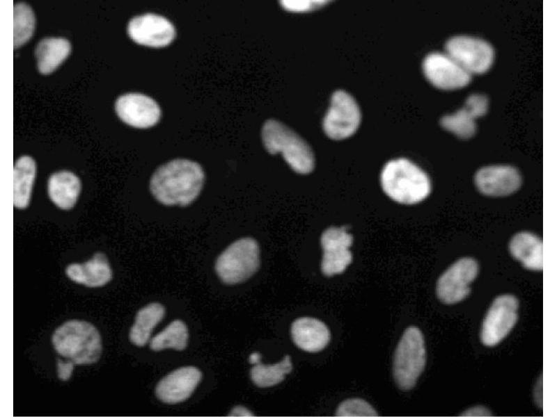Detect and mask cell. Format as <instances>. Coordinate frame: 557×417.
<instances>
[{"label":"cell","instance_id":"cell-1","mask_svg":"<svg viewBox=\"0 0 557 417\" xmlns=\"http://www.w3.org/2000/svg\"><path fill=\"white\" fill-rule=\"evenodd\" d=\"M204 181L205 172L199 163L177 158L155 170L150 180V190L162 204L186 206L198 197Z\"/></svg>","mask_w":557,"mask_h":417},{"label":"cell","instance_id":"cell-2","mask_svg":"<svg viewBox=\"0 0 557 417\" xmlns=\"http://www.w3.org/2000/svg\"><path fill=\"white\" fill-rule=\"evenodd\" d=\"M380 182L389 197L403 204L419 203L431 192V182L427 174L405 158L386 163L381 172Z\"/></svg>","mask_w":557,"mask_h":417},{"label":"cell","instance_id":"cell-3","mask_svg":"<svg viewBox=\"0 0 557 417\" xmlns=\"http://www.w3.org/2000/svg\"><path fill=\"white\" fill-rule=\"evenodd\" d=\"M52 341L56 352L74 364L95 363L102 354L100 334L86 321L71 320L64 322L55 330Z\"/></svg>","mask_w":557,"mask_h":417},{"label":"cell","instance_id":"cell-4","mask_svg":"<svg viewBox=\"0 0 557 417\" xmlns=\"http://www.w3.org/2000/svg\"><path fill=\"white\" fill-rule=\"evenodd\" d=\"M262 140L269 154H281L295 172L307 174L313 170L315 157L311 148L283 123L276 120H267L262 128Z\"/></svg>","mask_w":557,"mask_h":417},{"label":"cell","instance_id":"cell-5","mask_svg":"<svg viewBox=\"0 0 557 417\" xmlns=\"http://www.w3.org/2000/svg\"><path fill=\"white\" fill-rule=\"evenodd\" d=\"M426 352L421 330L414 326L403 333L395 349L393 373L397 385L402 390H409L416 384L424 370Z\"/></svg>","mask_w":557,"mask_h":417},{"label":"cell","instance_id":"cell-6","mask_svg":"<svg viewBox=\"0 0 557 417\" xmlns=\"http://www.w3.org/2000/svg\"><path fill=\"white\" fill-rule=\"evenodd\" d=\"M260 265V249L250 237L231 243L217 258L215 270L226 284H236L250 278Z\"/></svg>","mask_w":557,"mask_h":417},{"label":"cell","instance_id":"cell-7","mask_svg":"<svg viewBox=\"0 0 557 417\" xmlns=\"http://www.w3.org/2000/svg\"><path fill=\"white\" fill-rule=\"evenodd\" d=\"M361 120L360 108L348 92H334L329 110L323 120V129L329 138L340 140L356 133Z\"/></svg>","mask_w":557,"mask_h":417},{"label":"cell","instance_id":"cell-8","mask_svg":"<svg viewBox=\"0 0 557 417\" xmlns=\"http://www.w3.org/2000/svg\"><path fill=\"white\" fill-rule=\"evenodd\" d=\"M448 56L469 74H481L492 66L494 51L487 42L469 36H455L447 40Z\"/></svg>","mask_w":557,"mask_h":417},{"label":"cell","instance_id":"cell-9","mask_svg":"<svg viewBox=\"0 0 557 417\" xmlns=\"http://www.w3.org/2000/svg\"><path fill=\"white\" fill-rule=\"evenodd\" d=\"M517 316L518 300L514 295L505 294L495 298L482 324L483 344L487 347L499 344L514 327Z\"/></svg>","mask_w":557,"mask_h":417},{"label":"cell","instance_id":"cell-10","mask_svg":"<svg viewBox=\"0 0 557 417\" xmlns=\"http://www.w3.org/2000/svg\"><path fill=\"white\" fill-rule=\"evenodd\" d=\"M478 273V264L474 259H460L439 277L436 288L439 299L446 304L462 301L469 295Z\"/></svg>","mask_w":557,"mask_h":417},{"label":"cell","instance_id":"cell-11","mask_svg":"<svg viewBox=\"0 0 557 417\" xmlns=\"http://www.w3.org/2000/svg\"><path fill=\"white\" fill-rule=\"evenodd\" d=\"M320 242L324 251L321 262L322 273L331 277L343 272L352 261L350 247L353 237L347 228H328L322 233Z\"/></svg>","mask_w":557,"mask_h":417},{"label":"cell","instance_id":"cell-12","mask_svg":"<svg viewBox=\"0 0 557 417\" xmlns=\"http://www.w3.org/2000/svg\"><path fill=\"white\" fill-rule=\"evenodd\" d=\"M127 33L137 44L159 48L171 43L176 32L173 24L164 17L146 13L130 21Z\"/></svg>","mask_w":557,"mask_h":417},{"label":"cell","instance_id":"cell-13","mask_svg":"<svg viewBox=\"0 0 557 417\" xmlns=\"http://www.w3.org/2000/svg\"><path fill=\"white\" fill-rule=\"evenodd\" d=\"M427 79L436 88L450 90L465 87L471 75L448 55L434 52L428 54L423 62Z\"/></svg>","mask_w":557,"mask_h":417},{"label":"cell","instance_id":"cell-14","mask_svg":"<svg viewBox=\"0 0 557 417\" xmlns=\"http://www.w3.org/2000/svg\"><path fill=\"white\" fill-rule=\"evenodd\" d=\"M521 176L515 167L506 165L483 167L474 176V183L480 193L489 197H503L518 190Z\"/></svg>","mask_w":557,"mask_h":417},{"label":"cell","instance_id":"cell-15","mask_svg":"<svg viewBox=\"0 0 557 417\" xmlns=\"http://www.w3.org/2000/svg\"><path fill=\"white\" fill-rule=\"evenodd\" d=\"M115 108L124 122L136 128L152 126L161 117L158 104L151 97L141 93H127L119 97Z\"/></svg>","mask_w":557,"mask_h":417},{"label":"cell","instance_id":"cell-16","mask_svg":"<svg viewBox=\"0 0 557 417\" xmlns=\"http://www.w3.org/2000/svg\"><path fill=\"white\" fill-rule=\"evenodd\" d=\"M201 377V372L194 366L178 368L158 382L155 388V395L159 400L166 404L182 402L192 394Z\"/></svg>","mask_w":557,"mask_h":417},{"label":"cell","instance_id":"cell-17","mask_svg":"<svg viewBox=\"0 0 557 417\" xmlns=\"http://www.w3.org/2000/svg\"><path fill=\"white\" fill-rule=\"evenodd\" d=\"M488 99L481 94L470 95L464 104L455 113L444 115L440 120L441 126L461 139H469L476 131L475 118L486 114Z\"/></svg>","mask_w":557,"mask_h":417},{"label":"cell","instance_id":"cell-18","mask_svg":"<svg viewBox=\"0 0 557 417\" xmlns=\"http://www.w3.org/2000/svg\"><path fill=\"white\" fill-rule=\"evenodd\" d=\"M291 335L296 345L308 352L321 351L331 338L329 329L323 322L309 317L296 319L291 327Z\"/></svg>","mask_w":557,"mask_h":417},{"label":"cell","instance_id":"cell-19","mask_svg":"<svg viewBox=\"0 0 557 417\" xmlns=\"http://www.w3.org/2000/svg\"><path fill=\"white\" fill-rule=\"evenodd\" d=\"M68 278L88 287H100L112 278V270L105 254L97 252L88 261L72 263L65 269Z\"/></svg>","mask_w":557,"mask_h":417},{"label":"cell","instance_id":"cell-20","mask_svg":"<svg viewBox=\"0 0 557 417\" xmlns=\"http://www.w3.org/2000/svg\"><path fill=\"white\" fill-rule=\"evenodd\" d=\"M81 189L80 179L68 170L51 174L47 182L50 200L59 208L69 210L76 204Z\"/></svg>","mask_w":557,"mask_h":417},{"label":"cell","instance_id":"cell-21","mask_svg":"<svg viewBox=\"0 0 557 417\" xmlns=\"http://www.w3.org/2000/svg\"><path fill=\"white\" fill-rule=\"evenodd\" d=\"M509 250L511 255L526 269L542 270V243L535 234L528 231L516 234L510 241Z\"/></svg>","mask_w":557,"mask_h":417},{"label":"cell","instance_id":"cell-22","mask_svg":"<svg viewBox=\"0 0 557 417\" xmlns=\"http://www.w3.org/2000/svg\"><path fill=\"white\" fill-rule=\"evenodd\" d=\"M36 172V163L32 157L25 155L16 161L13 167V204L15 208L24 209L29 206Z\"/></svg>","mask_w":557,"mask_h":417},{"label":"cell","instance_id":"cell-23","mask_svg":"<svg viewBox=\"0 0 557 417\" xmlns=\"http://www.w3.org/2000/svg\"><path fill=\"white\" fill-rule=\"evenodd\" d=\"M71 44L65 38H48L39 42L36 49L38 71L42 74L54 72L70 55Z\"/></svg>","mask_w":557,"mask_h":417},{"label":"cell","instance_id":"cell-24","mask_svg":"<svg viewBox=\"0 0 557 417\" xmlns=\"http://www.w3.org/2000/svg\"><path fill=\"white\" fill-rule=\"evenodd\" d=\"M165 309L159 303H150L136 313L130 329V340L138 347L144 346L150 340L153 329L163 319Z\"/></svg>","mask_w":557,"mask_h":417},{"label":"cell","instance_id":"cell-25","mask_svg":"<svg viewBox=\"0 0 557 417\" xmlns=\"http://www.w3.org/2000/svg\"><path fill=\"white\" fill-rule=\"evenodd\" d=\"M188 337V329L185 322L175 320L151 339L150 347L154 351L166 348L182 350L187 347Z\"/></svg>","mask_w":557,"mask_h":417},{"label":"cell","instance_id":"cell-26","mask_svg":"<svg viewBox=\"0 0 557 417\" xmlns=\"http://www.w3.org/2000/svg\"><path fill=\"white\" fill-rule=\"evenodd\" d=\"M292 369L291 358L286 355L280 362L274 365L256 364L251 370V378L258 387H269L282 382Z\"/></svg>","mask_w":557,"mask_h":417},{"label":"cell","instance_id":"cell-27","mask_svg":"<svg viewBox=\"0 0 557 417\" xmlns=\"http://www.w3.org/2000/svg\"><path fill=\"white\" fill-rule=\"evenodd\" d=\"M35 27L34 13L25 3H18L13 7V46L18 48L32 36Z\"/></svg>","mask_w":557,"mask_h":417},{"label":"cell","instance_id":"cell-28","mask_svg":"<svg viewBox=\"0 0 557 417\" xmlns=\"http://www.w3.org/2000/svg\"><path fill=\"white\" fill-rule=\"evenodd\" d=\"M337 416H377V411L366 400L350 398L342 402L337 408Z\"/></svg>","mask_w":557,"mask_h":417},{"label":"cell","instance_id":"cell-29","mask_svg":"<svg viewBox=\"0 0 557 417\" xmlns=\"http://www.w3.org/2000/svg\"><path fill=\"white\" fill-rule=\"evenodd\" d=\"M327 2V1L321 0H283L280 1L281 6L285 10L291 12H307L313 10L324 6Z\"/></svg>","mask_w":557,"mask_h":417},{"label":"cell","instance_id":"cell-30","mask_svg":"<svg viewBox=\"0 0 557 417\" xmlns=\"http://www.w3.org/2000/svg\"><path fill=\"white\" fill-rule=\"evenodd\" d=\"M74 365V363L70 360L68 362H63L61 359H58L57 367L58 378L63 381L68 380L72 375Z\"/></svg>","mask_w":557,"mask_h":417},{"label":"cell","instance_id":"cell-31","mask_svg":"<svg viewBox=\"0 0 557 417\" xmlns=\"http://www.w3.org/2000/svg\"><path fill=\"white\" fill-rule=\"evenodd\" d=\"M464 416H489L492 412L483 406H475L463 411L461 414Z\"/></svg>","mask_w":557,"mask_h":417},{"label":"cell","instance_id":"cell-32","mask_svg":"<svg viewBox=\"0 0 557 417\" xmlns=\"http://www.w3.org/2000/svg\"><path fill=\"white\" fill-rule=\"evenodd\" d=\"M228 416H253V413L242 406H236L231 409Z\"/></svg>","mask_w":557,"mask_h":417},{"label":"cell","instance_id":"cell-33","mask_svg":"<svg viewBox=\"0 0 557 417\" xmlns=\"http://www.w3.org/2000/svg\"><path fill=\"white\" fill-rule=\"evenodd\" d=\"M542 379H541L540 382H538V383L537 384V387L535 388V393H535V400L538 402V404H542Z\"/></svg>","mask_w":557,"mask_h":417},{"label":"cell","instance_id":"cell-34","mask_svg":"<svg viewBox=\"0 0 557 417\" xmlns=\"http://www.w3.org/2000/svg\"><path fill=\"white\" fill-rule=\"evenodd\" d=\"M260 358H261V355L260 354V353L253 352V353L251 354V355L249 356V362L251 364H255L256 365V364L260 363Z\"/></svg>","mask_w":557,"mask_h":417}]
</instances>
